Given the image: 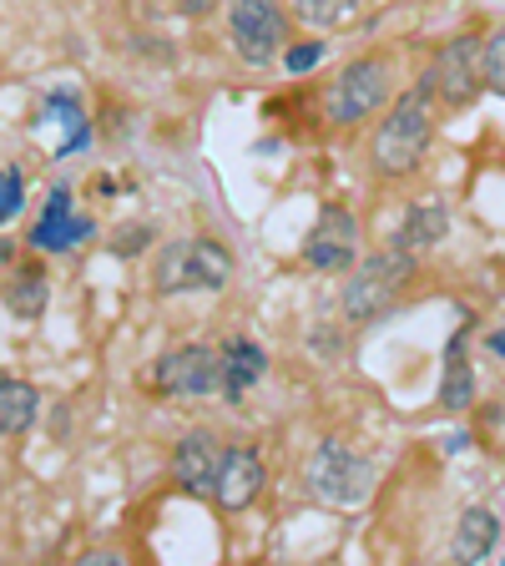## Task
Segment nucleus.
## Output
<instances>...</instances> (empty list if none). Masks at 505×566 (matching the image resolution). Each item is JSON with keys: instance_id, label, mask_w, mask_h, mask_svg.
Instances as JSON below:
<instances>
[{"instance_id": "f257e3e1", "label": "nucleus", "mask_w": 505, "mask_h": 566, "mask_svg": "<svg viewBox=\"0 0 505 566\" xmlns=\"http://www.w3.org/2000/svg\"><path fill=\"white\" fill-rule=\"evenodd\" d=\"M430 137H435V92L430 86H414L400 102L389 106V117L379 122L375 142H369V163L379 177H404L424 163L430 153Z\"/></svg>"}, {"instance_id": "f03ea898", "label": "nucleus", "mask_w": 505, "mask_h": 566, "mask_svg": "<svg viewBox=\"0 0 505 566\" xmlns=\"http://www.w3.org/2000/svg\"><path fill=\"white\" fill-rule=\"evenodd\" d=\"M410 279H414V253H404V248H385V253L365 259L349 273V283H344V294H339L344 318H349V324H375V318H385L389 308L404 298Z\"/></svg>"}, {"instance_id": "7ed1b4c3", "label": "nucleus", "mask_w": 505, "mask_h": 566, "mask_svg": "<svg viewBox=\"0 0 505 566\" xmlns=\"http://www.w3.org/2000/svg\"><path fill=\"white\" fill-rule=\"evenodd\" d=\"M228 279H233V253L212 238H177L152 263L157 294H192V289L218 294V289H228Z\"/></svg>"}, {"instance_id": "20e7f679", "label": "nucleus", "mask_w": 505, "mask_h": 566, "mask_svg": "<svg viewBox=\"0 0 505 566\" xmlns=\"http://www.w3.org/2000/svg\"><path fill=\"white\" fill-rule=\"evenodd\" d=\"M304 481H308V491H314L318 501H329V506H359V501H369V491H375V465H369L359 450L344 446V440H324V446H314V455H308Z\"/></svg>"}, {"instance_id": "39448f33", "label": "nucleus", "mask_w": 505, "mask_h": 566, "mask_svg": "<svg viewBox=\"0 0 505 566\" xmlns=\"http://www.w3.org/2000/svg\"><path fill=\"white\" fill-rule=\"evenodd\" d=\"M389 96V61L385 56H359L339 71L324 92V117L334 127H354V122L375 117Z\"/></svg>"}, {"instance_id": "423d86ee", "label": "nucleus", "mask_w": 505, "mask_h": 566, "mask_svg": "<svg viewBox=\"0 0 505 566\" xmlns=\"http://www.w3.org/2000/svg\"><path fill=\"white\" fill-rule=\"evenodd\" d=\"M424 86L445 106H471L485 86V41L481 35H471V31L455 35L435 56V66L424 71Z\"/></svg>"}, {"instance_id": "0eeeda50", "label": "nucleus", "mask_w": 505, "mask_h": 566, "mask_svg": "<svg viewBox=\"0 0 505 566\" xmlns=\"http://www.w3.org/2000/svg\"><path fill=\"white\" fill-rule=\"evenodd\" d=\"M228 35H233V51L248 66H269L288 41V15H283L278 0H233Z\"/></svg>"}, {"instance_id": "6e6552de", "label": "nucleus", "mask_w": 505, "mask_h": 566, "mask_svg": "<svg viewBox=\"0 0 505 566\" xmlns=\"http://www.w3.org/2000/svg\"><path fill=\"white\" fill-rule=\"evenodd\" d=\"M152 379L162 395H177V400H208V395L223 389V349L182 344V349L162 354V365H157Z\"/></svg>"}, {"instance_id": "1a4fd4ad", "label": "nucleus", "mask_w": 505, "mask_h": 566, "mask_svg": "<svg viewBox=\"0 0 505 566\" xmlns=\"http://www.w3.org/2000/svg\"><path fill=\"white\" fill-rule=\"evenodd\" d=\"M354 259H359V223H354V212L324 208L304 238V263L324 273H344V269H354Z\"/></svg>"}, {"instance_id": "9d476101", "label": "nucleus", "mask_w": 505, "mask_h": 566, "mask_svg": "<svg viewBox=\"0 0 505 566\" xmlns=\"http://www.w3.org/2000/svg\"><path fill=\"white\" fill-rule=\"evenodd\" d=\"M223 440L212 430H188L172 450V475L182 481V491H212L218 485V471H223Z\"/></svg>"}, {"instance_id": "9b49d317", "label": "nucleus", "mask_w": 505, "mask_h": 566, "mask_svg": "<svg viewBox=\"0 0 505 566\" xmlns=\"http://www.w3.org/2000/svg\"><path fill=\"white\" fill-rule=\"evenodd\" d=\"M263 481H269V475H263V455L259 450H248V446H238V450L223 455V471H218L212 495H218V506L223 511H248L253 501H259Z\"/></svg>"}, {"instance_id": "f8f14e48", "label": "nucleus", "mask_w": 505, "mask_h": 566, "mask_svg": "<svg viewBox=\"0 0 505 566\" xmlns=\"http://www.w3.org/2000/svg\"><path fill=\"white\" fill-rule=\"evenodd\" d=\"M82 238H92V218H76L71 212V192L56 188L46 202V212L35 218L31 228V248H46V253H61V248L82 243Z\"/></svg>"}, {"instance_id": "ddd939ff", "label": "nucleus", "mask_w": 505, "mask_h": 566, "mask_svg": "<svg viewBox=\"0 0 505 566\" xmlns=\"http://www.w3.org/2000/svg\"><path fill=\"white\" fill-rule=\"evenodd\" d=\"M445 233H450V208L440 198H420L404 208V223H400V233H394V248L420 253V248H435Z\"/></svg>"}, {"instance_id": "4468645a", "label": "nucleus", "mask_w": 505, "mask_h": 566, "mask_svg": "<svg viewBox=\"0 0 505 566\" xmlns=\"http://www.w3.org/2000/svg\"><path fill=\"white\" fill-rule=\"evenodd\" d=\"M465 339H471V324H460V334L445 344V369H440V405L445 410H465L475 400V375H471V359H465Z\"/></svg>"}, {"instance_id": "2eb2a0df", "label": "nucleus", "mask_w": 505, "mask_h": 566, "mask_svg": "<svg viewBox=\"0 0 505 566\" xmlns=\"http://www.w3.org/2000/svg\"><path fill=\"white\" fill-rule=\"evenodd\" d=\"M263 369H269V354H263L253 339H233L223 349V395L238 405L248 389L263 379Z\"/></svg>"}, {"instance_id": "dca6fc26", "label": "nucleus", "mask_w": 505, "mask_h": 566, "mask_svg": "<svg viewBox=\"0 0 505 566\" xmlns=\"http://www.w3.org/2000/svg\"><path fill=\"white\" fill-rule=\"evenodd\" d=\"M495 542H501V521H495V511L471 506L465 516H460L450 552H455V562H485V556L495 552Z\"/></svg>"}, {"instance_id": "f3484780", "label": "nucleus", "mask_w": 505, "mask_h": 566, "mask_svg": "<svg viewBox=\"0 0 505 566\" xmlns=\"http://www.w3.org/2000/svg\"><path fill=\"white\" fill-rule=\"evenodd\" d=\"M35 405H41V395H35L25 379H0V436H21V430H31Z\"/></svg>"}, {"instance_id": "a211bd4d", "label": "nucleus", "mask_w": 505, "mask_h": 566, "mask_svg": "<svg viewBox=\"0 0 505 566\" xmlns=\"http://www.w3.org/2000/svg\"><path fill=\"white\" fill-rule=\"evenodd\" d=\"M288 11L304 25H314V31H339V25L359 21L365 0H288Z\"/></svg>"}, {"instance_id": "6ab92c4d", "label": "nucleus", "mask_w": 505, "mask_h": 566, "mask_svg": "<svg viewBox=\"0 0 505 566\" xmlns=\"http://www.w3.org/2000/svg\"><path fill=\"white\" fill-rule=\"evenodd\" d=\"M6 304H11L15 318H41L46 314V273L21 269L11 283H6Z\"/></svg>"}, {"instance_id": "aec40b11", "label": "nucleus", "mask_w": 505, "mask_h": 566, "mask_svg": "<svg viewBox=\"0 0 505 566\" xmlns=\"http://www.w3.org/2000/svg\"><path fill=\"white\" fill-rule=\"evenodd\" d=\"M41 122H61V127H71L76 132V147H86V112L71 92H51L46 106H41Z\"/></svg>"}, {"instance_id": "412c9836", "label": "nucleus", "mask_w": 505, "mask_h": 566, "mask_svg": "<svg viewBox=\"0 0 505 566\" xmlns=\"http://www.w3.org/2000/svg\"><path fill=\"white\" fill-rule=\"evenodd\" d=\"M25 208V177L21 167H0V223H11Z\"/></svg>"}, {"instance_id": "4be33fe9", "label": "nucleus", "mask_w": 505, "mask_h": 566, "mask_svg": "<svg viewBox=\"0 0 505 566\" xmlns=\"http://www.w3.org/2000/svg\"><path fill=\"white\" fill-rule=\"evenodd\" d=\"M485 86H495V92H505V25L485 41Z\"/></svg>"}, {"instance_id": "5701e85b", "label": "nucleus", "mask_w": 505, "mask_h": 566, "mask_svg": "<svg viewBox=\"0 0 505 566\" xmlns=\"http://www.w3.org/2000/svg\"><path fill=\"white\" fill-rule=\"evenodd\" d=\"M318 61H324V35H318V41H304V46H294V51H283L288 76H304V71H314Z\"/></svg>"}, {"instance_id": "b1692460", "label": "nucleus", "mask_w": 505, "mask_h": 566, "mask_svg": "<svg viewBox=\"0 0 505 566\" xmlns=\"http://www.w3.org/2000/svg\"><path fill=\"white\" fill-rule=\"evenodd\" d=\"M147 243H152V228H147V223H131V228H122V233L112 238V253L131 259V253H141Z\"/></svg>"}, {"instance_id": "393cba45", "label": "nucleus", "mask_w": 505, "mask_h": 566, "mask_svg": "<svg viewBox=\"0 0 505 566\" xmlns=\"http://www.w3.org/2000/svg\"><path fill=\"white\" fill-rule=\"evenodd\" d=\"M177 11L182 15H208V11H218V0H177Z\"/></svg>"}, {"instance_id": "a878e982", "label": "nucleus", "mask_w": 505, "mask_h": 566, "mask_svg": "<svg viewBox=\"0 0 505 566\" xmlns=\"http://www.w3.org/2000/svg\"><path fill=\"white\" fill-rule=\"evenodd\" d=\"M485 349H491V354H501V359H505V329L485 334Z\"/></svg>"}, {"instance_id": "bb28decb", "label": "nucleus", "mask_w": 505, "mask_h": 566, "mask_svg": "<svg viewBox=\"0 0 505 566\" xmlns=\"http://www.w3.org/2000/svg\"><path fill=\"white\" fill-rule=\"evenodd\" d=\"M6 259H11V243H6V238H0V263H6Z\"/></svg>"}]
</instances>
